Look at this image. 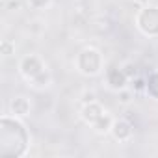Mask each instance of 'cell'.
Here are the masks:
<instances>
[{"label": "cell", "instance_id": "1", "mask_svg": "<svg viewBox=\"0 0 158 158\" xmlns=\"http://www.w3.org/2000/svg\"><path fill=\"white\" fill-rule=\"evenodd\" d=\"M30 134L24 123L13 115L0 117V156L21 158L28 152Z\"/></svg>", "mask_w": 158, "mask_h": 158}, {"label": "cell", "instance_id": "2", "mask_svg": "<svg viewBox=\"0 0 158 158\" xmlns=\"http://www.w3.org/2000/svg\"><path fill=\"white\" fill-rule=\"evenodd\" d=\"M74 67L84 76H97L104 67V58L99 48L84 47L74 58Z\"/></svg>", "mask_w": 158, "mask_h": 158}, {"label": "cell", "instance_id": "3", "mask_svg": "<svg viewBox=\"0 0 158 158\" xmlns=\"http://www.w3.org/2000/svg\"><path fill=\"white\" fill-rule=\"evenodd\" d=\"M136 28L145 37H158V6H141L136 13Z\"/></svg>", "mask_w": 158, "mask_h": 158}, {"label": "cell", "instance_id": "4", "mask_svg": "<svg viewBox=\"0 0 158 158\" xmlns=\"http://www.w3.org/2000/svg\"><path fill=\"white\" fill-rule=\"evenodd\" d=\"M45 69H47V65L37 54H26L19 61V73L26 78L28 82L32 80V78H35L39 73H43Z\"/></svg>", "mask_w": 158, "mask_h": 158}, {"label": "cell", "instance_id": "5", "mask_svg": "<svg viewBox=\"0 0 158 158\" xmlns=\"http://www.w3.org/2000/svg\"><path fill=\"white\" fill-rule=\"evenodd\" d=\"M112 138L119 143H125V141H130L132 136H134V125L128 121V119H114V125H112V130H110Z\"/></svg>", "mask_w": 158, "mask_h": 158}, {"label": "cell", "instance_id": "6", "mask_svg": "<svg viewBox=\"0 0 158 158\" xmlns=\"http://www.w3.org/2000/svg\"><path fill=\"white\" fill-rule=\"evenodd\" d=\"M104 78H106V84H108L112 89H115V91L128 88V82H130V80H128V76L123 73V69H121V67H117V65L108 67V69H106Z\"/></svg>", "mask_w": 158, "mask_h": 158}, {"label": "cell", "instance_id": "7", "mask_svg": "<svg viewBox=\"0 0 158 158\" xmlns=\"http://www.w3.org/2000/svg\"><path fill=\"white\" fill-rule=\"evenodd\" d=\"M106 110L102 108V104L101 102H97V101H93V102H86V104H82V110H80V117H82V121L88 125V127H91L102 114H104Z\"/></svg>", "mask_w": 158, "mask_h": 158}, {"label": "cell", "instance_id": "8", "mask_svg": "<svg viewBox=\"0 0 158 158\" xmlns=\"http://www.w3.org/2000/svg\"><path fill=\"white\" fill-rule=\"evenodd\" d=\"M30 110H32L30 99L24 97V95H17V97H13L10 101V115H13V117L23 119V117H26L30 114Z\"/></svg>", "mask_w": 158, "mask_h": 158}, {"label": "cell", "instance_id": "9", "mask_svg": "<svg viewBox=\"0 0 158 158\" xmlns=\"http://www.w3.org/2000/svg\"><path fill=\"white\" fill-rule=\"evenodd\" d=\"M112 125H114V117H112L108 112H104V114L91 125V128H93L97 134H110Z\"/></svg>", "mask_w": 158, "mask_h": 158}, {"label": "cell", "instance_id": "10", "mask_svg": "<svg viewBox=\"0 0 158 158\" xmlns=\"http://www.w3.org/2000/svg\"><path fill=\"white\" fill-rule=\"evenodd\" d=\"M50 84H52V74H50L48 69H45L43 73H39L35 78H32V80H30V86L34 89H47Z\"/></svg>", "mask_w": 158, "mask_h": 158}, {"label": "cell", "instance_id": "11", "mask_svg": "<svg viewBox=\"0 0 158 158\" xmlns=\"http://www.w3.org/2000/svg\"><path fill=\"white\" fill-rule=\"evenodd\" d=\"M145 82H147V86H145V93H147L151 99L158 101V71L149 73V76L145 78Z\"/></svg>", "mask_w": 158, "mask_h": 158}, {"label": "cell", "instance_id": "12", "mask_svg": "<svg viewBox=\"0 0 158 158\" xmlns=\"http://www.w3.org/2000/svg\"><path fill=\"white\" fill-rule=\"evenodd\" d=\"M145 86H147L145 78H143V76H139V74L130 80V89H132L134 93H145Z\"/></svg>", "mask_w": 158, "mask_h": 158}, {"label": "cell", "instance_id": "13", "mask_svg": "<svg viewBox=\"0 0 158 158\" xmlns=\"http://www.w3.org/2000/svg\"><path fill=\"white\" fill-rule=\"evenodd\" d=\"M132 99H134V91H132L130 88H125V89H119V91H117V101H119V104H130Z\"/></svg>", "mask_w": 158, "mask_h": 158}, {"label": "cell", "instance_id": "14", "mask_svg": "<svg viewBox=\"0 0 158 158\" xmlns=\"http://www.w3.org/2000/svg\"><path fill=\"white\" fill-rule=\"evenodd\" d=\"M121 69H123V73L128 76V80H132V78L138 76V67H136V63H132V61H125V63L121 65Z\"/></svg>", "mask_w": 158, "mask_h": 158}, {"label": "cell", "instance_id": "15", "mask_svg": "<svg viewBox=\"0 0 158 158\" xmlns=\"http://www.w3.org/2000/svg\"><path fill=\"white\" fill-rule=\"evenodd\" d=\"M0 52H2V56H11L15 54V43L11 39H4L2 43H0Z\"/></svg>", "mask_w": 158, "mask_h": 158}, {"label": "cell", "instance_id": "16", "mask_svg": "<svg viewBox=\"0 0 158 158\" xmlns=\"http://www.w3.org/2000/svg\"><path fill=\"white\" fill-rule=\"evenodd\" d=\"M50 2L52 0H28V6L32 10H45L50 6Z\"/></svg>", "mask_w": 158, "mask_h": 158}, {"label": "cell", "instance_id": "17", "mask_svg": "<svg viewBox=\"0 0 158 158\" xmlns=\"http://www.w3.org/2000/svg\"><path fill=\"white\" fill-rule=\"evenodd\" d=\"M93 101H97V93L86 89V91L82 93V104H86V102H93Z\"/></svg>", "mask_w": 158, "mask_h": 158}, {"label": "cell", "instance_id": "18", "mask_svg": "<svg viewBox=\"0 0 158 158\" xmlns=\"http://www.w3.org/2000/svg\"><path fill=\"white\" fill-rule=\"evenodd\" d=\"M134 2L139 6H147V4H151V0H134Z\"/></svg>", "mask_w": 158, "mask_h": 158}, {"label": "cell", "instance_id": "19", "mask_svg": "<svg viewBox=\"0 0 158 158\" xmlns=\"http://www.w3.org/2000/svg\"><path fill=\"white\" fill-rule=\"evenodd\" d=\"M156 50H158V47H156Z\"/></svg>", "mask_w": 158, "mask_h": 158}]
</instances>
